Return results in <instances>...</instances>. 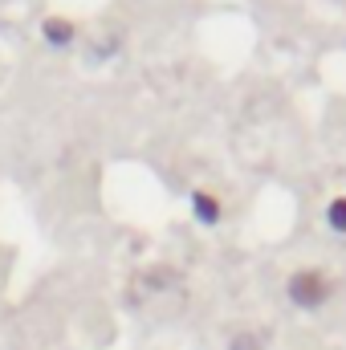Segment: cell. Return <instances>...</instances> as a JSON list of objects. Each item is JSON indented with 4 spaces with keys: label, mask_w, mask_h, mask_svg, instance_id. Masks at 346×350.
I'll use <instances>...</instances> for the list:
<instances>
[{
    "label": "cell",
    "mask_w": 346,
    "mask_h": 350,
    "mask_svg": "<svg viewBox=\"0 0 346 350\" xmlns=\"http://www.w3.org/2000/svg\"><path fill=\"white\" fill-rule=\"evenodd\" d=\"M285 293L297 310H318L326 297H330V277L322 269H297L289 281H285Z\"/></svg>",
    "instance_id": "cell-1"
},
{
    "label": "cell",
    "mask_w": 346,
    "mask_h": 350,
    "mask_svg": "<svg viewBox=\"0 0 346 350\" xmlns=\"http://www.w3.org/2000/svg\"><path fill=\"white\" fill-rule=\"evenodd\" d=\"M41 33H45V41H49V45H57V49H62V45H70V41H74V33H78V29H74V21H66V16H45Z\"/></svg>",
    "instance_id": "cell-2"
},
{
    "label": "cell",
    "mask_w": 346,
    "mask_h": 350,
    "mask_svg": "<svg viewBox=\"0 0 346 350\" xmlns=\"http://www.w3.org/2000/svg\"><path fill=\"white\" fill-rule=\"evenodd\" d=\"M191 208H196V216H200L204 224H216L220 212H224V204H220L212 191H191Z\"/></svg>",
    "instance_id": "cell-3"
},
{
    "label": "cell",
    "mask_w": 346,
    "mask_h": 350,
    "mask_svg": "<svg viewBox=\"0 0 346 350\" xmlns=\"http://www.w3.org/2000/svg\"><path fill=\"white\" fill-rule=\"evenodd\" d=\"M326 224L346 237V196H334V200H330V208H326Z\"/></svg>",
    "instance_id": "cell-4"
},
{
    "label": "cell",
    "mask_w": 346,
    "mask_h": 350,
    "mask_svg": "<svg viewBox=\"0 0 346 350\" xmlns=\"http://www.w3.org/2000/svg\"><path fill=\"white\" fill-rule=\"evenodd\" d=\"M232 350H261V347H257V338H253V334H241V338L232 342Z\"/></svg>",
    "instance_id": "cell-5"
}]
</instances>
